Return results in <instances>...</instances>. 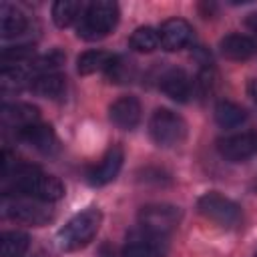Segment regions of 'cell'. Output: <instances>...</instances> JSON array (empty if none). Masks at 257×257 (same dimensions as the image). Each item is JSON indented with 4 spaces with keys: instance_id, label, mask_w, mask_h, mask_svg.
Here are the masks:
<instances>
[{
    "instance_id": "24",
    "label": "cell",
    "mask_w": 257,
    "mask_h": 257,
    "mask_svg": "<svg viewBox=\"0 0 257 257\" xmlns=\"http://www.w3.org/2000/svg\"><path fill=\"white\" fill-rule=\"evenodd\" d=\"M34 54V46L32 44H18V46H6L2 50V62L4 66H10V64H20L24 60H28L30 56Z\"/></svg>"
},
{
    "instance_id": "7",
    "label": "cell",
    "mask_w": 257,
    "mask_h": 257,
    "mask_svg": "<svg viewBox=\"0 0 257 257\" xmlns=\"http://www.w3.org/2000/svg\"><path fill=\"white\" fill-rule=\"evenodd\" d=\"M197 209L205 219H209L221 227H227V229L239 225V221H241L239 205L235 201L223 197L221 193H215V191L201 195L197 201Z\"/></svg>"
},
{
    "instance_id": "1",
    "label": "cell",
    "mask_w": 257,
    "mask_h": 257,
    "mask_svg": "<svg viewBox=\"0 0 257 257\" xmlns=\"http://www.w3.org/2000/svg\"><path fill=\"white\" fill-rule=\"evenodd\" d=\"M2 181H4L6 197L10 193H16L20 197L38 199L44 203H52L64 197V185L60 183V179L44 173L34 165L18 163V161L12 163L8 151L4 153V161H2Z\"/></svg>"
},
{
    "instance_id": "14",
    "label": "cell",
    "mask_w": 257,
    "mask_h": 257,
    "mask_svg": "<svg viewBox=\"0 0 257 257\" xmlns=\"http://www.w3.org/2000/svg\"><path fill=\"white\" fill-rule=\"evenodd\" d=\"M219 48L229 60H247L257 54V40L245 34H227L219 42Z\"/></svg>"
},
{
    "instance_id": "12",
    "label": "cell",
    "mask_w": 257,
    "mask_h": 257,
    "mask_svg": "<svg viewBox=\"0 0 257 257\" xmlns=\"http://www.w3.org/2000/svg\"><path fill=\"white\" fill-rule=\"evenodd\" d=\"M2 122L10 128H16L18 133L40 122V110L32 104L26 102H16V104H4L2 108Z\"/></svg>"
},
{
    "instance_id": "9",
    "label": "cell",
    "mask_w": 257,
    "mask_h": 257,
    "mask_svg": "<svg viewBox=\"0 0 257 257\" xmlns=\"http://www.w3.org/2000/svg\"><path fill=\"white\" fill-rule=\"evenodd\" d=\"M159 40L161 48L175 52L191 44L193 40V26L183 18H169L159 28Z\"/></svg>"
},
{
    "instance_id": "19",
    "label": "cell",
    "mask_w": 257,
    "mask_h": 257,
    "mask_svg": "<svg viewBox=\"0 0 257 257\" xmlns=\"http://www.w3.org/2000/svg\"><path fill=\"white\" fill-rule=\"evenodd\" d=\"M114 60H116V56L106 50H86L78 56L76 68L80 74H94L100 70H108Z\"/></svg>"
},
{
    "instance_id": "2",
    "label": "cell",
    "mask_w": 257,
    "mask_h": 257,
    "mask_svg": "<svg viewBox=\"0 0 257 257\" xmlns=\"http://www.w3.org/2000/svg\"><path fill=\"white\" fill-rule=\"evenodd\" d=\"M116 22H118V6L110 0H96L86 4L78 20L76 34L82 40H100L114 30Z\"/></svg>"
},
{
    "instance_id": "3",
    "label": "cell",
    "mask_w": 257,
    "mask_h": 257,
    "mask_svg": "<svg viewBox=\"0 0 257 257\" xmlns=\"http://www.w3.org/2000/svg\"><path fill=\"white\" fill-rule=\"evenodd\" d=\"M100 223H102V213L94 207L76 213L58 231V237H56L58 247L62 251H78V249L86 247L98 233Z\"/></svg>"
},
{
    "instance_id": "21",
    "label": "cell",
    "mask_w": 257,
    "mask_h": 257,
    "mask_svg": "<svg viewBox=\"0 0 257 257\" xmlns=\"http://www.w3.org/2000/svg\"><path fill=\"white\" fill-rule=\"evenodd\" d=\"M84 4L82 2H74V0H58L52 6V20L58 28H66L70 26L74 20H80L82 12H84Z\"/></svg>"
},
{
    "instance_id": "17",
    "label": "cell",
    "mask_w": 257,
    "mask_h": 257,
    "mask_svg": "<svg viewBox=\"0 0 257 257\" xmlns=\"http://www.w3.org/2000/svg\"><path fill=\"white\" fill-rule=\"evenodd\" d=\"M159 241H163V239H157L141 229V233L131 237V241L122 249L120 257H161Z\"/></svg>"
},
{
    "instance_id": "5",
    "label": "cell",
    "mask_w": 257,
    "mask_h": 257,
    "mask_svg": "<svg viewBox=\"0 0 257 257\" xmlns=\"http://www.w3.org/2000/svg\"><path fill=\"white\" fill-rule=\"evenodd\" d=\"M179 219H181L179 207L167 205V203L147 205L139 213V225H141V229L145 233L157 237V239H165L179 225Z\"/></svg>"
},
{
    "instance_id": "22",
    "label": "cell",
    "mask_w": 257,
    "mask_h": 257,
    "mask_svg": "<svg viewBox=\"0 0 257 257\" xmlns=\"http://www.w3.org/2000/svg\"><path fill=\"white\" fill-rule=\"evenodd\" d=\"M30 245V237L22 231H4L0 239L2 257H22Z\"/></svg>"
},
{
    "instance_id": "6",
    "label": "cell",
    "mask_w": 257,
    "mask_h": 257,
    "mask_svg": "<svg viewBox=\"0 0 257 257\" xmlns=\"http://www.w3.org/2000/svg\"><path fill=\"white\" fill-rule=\"evenodd\" d=\"M149 133L159 147H175L185 139L187 124L177 112L169 108H157L149 120Z\"/></svg>"
},
{
    "instance_id": "13",
    "label": "cell",
    "mask_w": 257,
    "mask_h": 257,
    "mask_svg": "<svg viewBox=\"0 0 257 257\" xmlns=\"http://www.w3.org/2000/svg\"><path fill=\"white\" fill-rule=\"evenodd\" d=\"M159 86L169 98L177 102H185L191 96V78L183 68H169L163 72Z\"/></svg>"
},
{
    "instance_id": "23",
    "label": "cell",
    "mask_w": 257,
    "mask_h": 257,
    "mask_svg": "<svg viewBox=\"0 0 257 257\" xmlns=\"http://www.w3.org/2000/svg\"><path fill=\"white\" fill-rule=\"evenodd\" d=\"M128 44H131V48L137 50V52H153V50L161 44V40H159V30H155V28H151V26H141V28H137V30L131 34Z\"/></svg>"
},
{
    "instance_id": "4",
    "label": "cell",
    "mask_w": 257,
    "mask_h": 257,
    "mask_svg": "<svg viewBox=\"0 0 257 257\" xmlns=\"http://www.w3.org/2000/svg\"><path fill=\"white\" fill-rule=\"evenodd\" d=\"M2 213L8 219L34 225V227H42L54 217L48 203L30 199V197H6L2 203Z\"/></svg>"
},
{
    "instance_id": "25",
    "label": "cell",
    "mask_w": 257,
    "mask_h": 257,
    "mask_svg": "<svg viewBox=\"0 0 257 257\" xmlns=\"http://www.w3.org/2000/svg\"><path fill=\"white\" fill-rule=\"evenodd\" d=\"M100 257H116L114 247H112V245H108V243H104V245L100 247Z\"/></svg>"
},
{
    "instance_id": "20",
    "label": "cell",
    "mask_w": 257,
    "mask_h": 257,
    "mask_svg": "<svg viewBox=\"0 0 257 257\" xmlns=\"http://www.w3.org/2000/svg\"><path fill=\"white\" fill-rule=\"evenodd\" d=\"M215 120L223 128H235L247 120V112L231 100H219L215 106Z\"/></svg>"
},
{
    "instance_id": "26",
    "label": "cell",
    "mask_w": 257,
    "mask_h": 257,
    "mask_svg": "<svg viewBox=\"0 0 257 257\" xmlns=\"http://www.w3.org/2000/svg\"><path fill=\"white\" fill-rule=\"evenodd\" d=\"M247 92H249V96L257 102V78L249 80V84H247Z\"/></svg>"
},
{
    "instance_id": "15",
    "label": "cell",
    "mask_w": 257,
    "mask_h": 257,
    "mask_svg": "<svg viewBox=\"0 0 257 257\" xmlns=\"http://www.w3.org/2000/svg\"><path fill=\"white\" fill-rule=\"evenodd\" d=\"M18 137H20L24 143H28L30 147H34L36 151H40V153H52V151L56 149V145H58L52 126L42 124V122H36V124H32V126L20 131Z\"/></svg>"
},
{
    "instance_id": "18",
    "label": "cell",
    "mask_w": 257,
    "mask_h": 257,
    "mask_svg": "<svg viewBox=\"0 0 257 257\" xmlns=\"http://www.w3.org/2000/svg\"><path fill=\"white\" fill-rule=\"evenodd\" d=\"M30 90L38 96L44 98H58L64 94L66 90V78L58 72H48V74H40L36 78L30 80Z\"/></svg>"
},
{
    "instance_id": "8",
    "label": "cell",
    "mask_w": 257,
    "mask_h": 257,
    "mask_svg": "<svg viewBox=\"0 0 257 257\" xmlns=\"http://www.w3.org/2000/svg\"><path fill=\"white\" fill-rule=\"evenodd\" d=\"M217 149L231 163L247 161L257 153V133L245 131V133H237V135L225 137V139L219 141Z\"/></svg>"
},
{
    "instance_id": "28",
    "label": "cell",
    "mask_w": 257,
    "mask_h": 257,
    "mask_svg": "<svg viewBox=\"0 0 257 257\" xmlns=\"http://www.w3.org/2000/svg\"><path fill=\"white\" fill-rule=\"evenodd\" d=\"M255 257H257V253H255Z\"/></svg>"
},
{
    "instance_id": "16",
    "label": "cell",
    "mask_w": 257,
    "mask_h": 257,
    "mask_svg": "<svg viewBox=\"0 0 257 257\" xmlns=\"http://www.w3.org/2000/svg\"><path fill=\"white\" fill-rule=\"evenodd\" d=\"M28 20L26 16L12 4L2 2L0 4V36L2 38H14L26 32Z\"/></svg>"
},
{
    "instance_id": "11",
    "label": "cell",
    "mask_w": 257,
    "mask_h": 257,
    "mask_svg": "<svg viewBox=\"0 0 257 257\" xmlns=\"http://www.w3.org/2000/svg\"><path fill=\"white\" fill-rule=\"evenodd\" d=\"M108 116L112 124H116L118 128L131 131L141 120V102L135 96H120L110 104Z\"/></svg>"
},
{
    "instance_id": "10",
    "label": "cell",
    "mask_w": 257,
    "mask_h": 257,
    "mask_svg": "<svg viewBox=\"0 0 257 257\" xmlns=\"http://www.w3.org/2000/svg\"><path fill=\"white\" fill-rule=\"evenodd\" d=\"M122 161H124L122 149H120L118 145L110 147V149L104 153V157L100 159V163L88 171V183H90L92 187L108 185V183L114 181V177L118 175V171H120V167H122Z\"/></svg>"
},
{
    "instance_id": "27",
    "label": "cell",
    "mask_w": 257,
    "mask_h": 257,
    "mask_svg": "<svg viewBox=\"0 0 257 257\" xmlns=\"http://www.w3.org/2000/svg\"><path fill=\"white\" fill-rule=\"evenodd\" d=\"M247 26H249L253 32H257V12H255V14H251V16L247 18Z\"/></svg>"
}]
</instances>
